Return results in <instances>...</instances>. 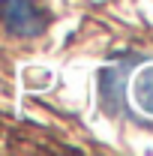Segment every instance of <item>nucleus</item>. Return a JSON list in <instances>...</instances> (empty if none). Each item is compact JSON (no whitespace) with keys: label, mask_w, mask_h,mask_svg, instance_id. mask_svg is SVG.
<instances>
[{"label":"nucleus","mask_w":153,"mask_h":156,"mask_svg":"<svg viewBox=\"0 0 153 156\" xmlns=\"http://www.w3.org/2000/svg\"><path fill=\"white\" fill-rule=\"evenodd\" d=\"M132 96H135V102L141 105V111L153 117V66H150V69H144L141 75L135 78Z\"/></svg>","instance_id":"nucleus-2"},{"label":"nucleus","mask_w":153,"mask_h":156,"mask_svg":"<svg viewBox=\"0 0 153 156\" xmlns=\"http://www.w3.org/2000/svg\"><path fill=\"white\" fill-rule=\"evenodd\" d=\"M0 24L15 36H39L48 27V15L36 0H0Z\"/></svg>","instance_id":"nucleus-1"}]
</instances>
